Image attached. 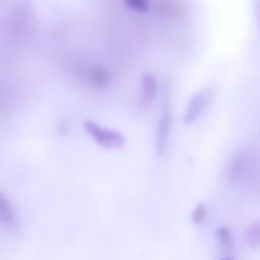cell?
Returning <instances> with one entry per match:
<instances>
[{
	"mask_svg": "<svg viewBox=\"0 0 260 260\" xmlns=\"http://www.w3.org/2000/svg\"><path fill=\"white\" fill-rule=\"evenodd\" d=\"M173 132V108L169 96H165L161 107H160L159 119L156 124V136H155V149L159 156L165 155L169 149L170 139Z\"/></svg>",
	"mask_w": 260,
	"mask_h": 260,
	"instance_id": "cell-2",
	"label": "cell"
},
{
	"mask_svg": "<svg viewBox=\"0 0 260 260\" xmlns=\"http://www.w3.org/2000/svg\"><path fill=\"white\" fill-rule=\"evenodd\" d=\"M159 93V80L157 76L151 71L142 74L140 80L139 90V107L141 109H147L156 99Z\"/></svg>",
	"mask_w": 260,
	"mask_h": 260,
	"instance_id": "cell-4",
	"label": "cell"
},
{
	"mask_svg": "<svg viewBox=\"0 0 260 260\" xmlns=\"http://www.w3.org/2000/svg\"><path fill=\"white\" fill-rule=\"evenodd\" d=\"M215 98V89L213 88H202L196 91L188 101L185 107L184 116H183V123L185 126L194 124L203 114L207 112L210 106L212 104Z\"/></svg>",
	"mask_w": 260,
	"mask_h": 260,
	"instance_id": "cell-3",
	"label": "cell"
},
{
	"mask_svg": "<svg viewBox=\"0 0 260 260\" xmlns=\"http://www.w3.org/2000/svg\"><path fill=\"white\" fill-rule=\"evenodd\" d=\"M245 241L250 248H260V221L248 226L245 230Z\"/></svg>",
	"mask_w": 260,
	"mask_h": 260,
	"instance_id": "cell-9",
	"label": "cell"
},
{
	"mask_svg": "<svg viewBox=\"0 0 260 260\" xmlns=\"http://www.w3.org/2000/svg\"><path fill=\"white\" fill-rule=\"evenodd\" d=\"M248 155L245 151H239L234 155L231 161L229 162L228 170H226V180L230 184H238L241 178L245 174V170L248 168Z\"/></svg>",
	"mask_w": 260,
	"mask_h": 260,
	"instance_id": "cell-6",
	"label": "cell"
},
{
	"mask_svg": "<svg viewBox=\"0 0 260 260\" xmlns=\"http://www.w3.org/2000/svg\"><path fill=\"white\" fill-rule=\"evenodd\" d=\"M208 215H210V210L206 202H198L194 206V208L190 212V220L194 225L203 226L208 220Z\"/></svg>",
	"mask_w": 260,
	"mask_h": 260,
	"instance_id": "cell-8",
	"label": "cell"
},
{
	"mask_svg": "<svg viewBox=\"0 0 260 260\" xmlns=\"http://www.w3.org/2000/svg\"><path fill=\"white\" fill-rule=\"evenodd\" d=\"M86 83L94 91H107L112 86L113 78L111 71L102 65L91 66L86 74Z\"/></svg>",
	"mask_w": 260,
	"mask_h": 260,
	"instance_id": "cell-5",
	"label": "cell"
},
{
	"mask_svg": "<svg viewBox=\"0 0 260 260\" xmlns=\"http://www.w3.org/2000/svg\"><path fill=\"white\" fill-rule=\"evenodd\" d=\"M216 239H217L218 244L221 248L225 251H231L235 249V238H234L233 231L226 226H221L216 230Z\"/></svg>",
	"mask_w": 260,
	"mask_h": 260,
	"instance_id": "cell-7",
	"label": "cell"
},
{
	"mask_svg": "<svg viewBox=\"0 0 260 260\" xmlns=\"http://www.w3.org/2000/svg\"><path fill=\"white\" fill-rule=\"evenodd\" d=\"M220 260H234V259L230 258V256H225V258H222V259H220Z\"/></svg>",
	"mask_w": 260,
	"mask_h": 260,
	"instance_id": "cell-11",
	"label": "cell"
},
{
	"mask_svg": "<svg viewBox=\"0 0 260 260\" xmlns=\"http://www.w3.org/2000/svg\"><path fill=\"white\" fill-rule=\"evenodd\" d=\"M85 134L94 141V144L104 150H118L127 144V139L121 131L103 126L93 119H88L83 124Z\"/></svg>",
	"mask_w": 260,
	"mask_h": 260,
	"instance_id": "cell-1",
	"label": "cell"
},
{
	"mask_svg": "<svg viewBox=\"0 0 260 260\" xmlns=\"http://www.w3.org/2000/svg\"><path fill=\"white\" fill-rule=\"evenodd\" d=\"M258 17H259V23H260V7H259V9H258Z\"/></svg>",
	"mask_w": 260,
	"mask_h": 260,
	"instance_id": "cell-12",
	"label": "cell"
},
{
	"mask_svg": "<svg viewBox=\"0 0 260 260\" xmlns=\"http://www.w3.org/2000/svg\"><path fill=\"white\" fill-rule=\"evenodd\" d=\"M129 8L137 12H146L150 7L149 0H126Z\"/></svg>",
	"mask_w": 260,
	"mask_h": 260,
	"instance_id": "cell-10",
	"label": "cell"
}]
</instances>
